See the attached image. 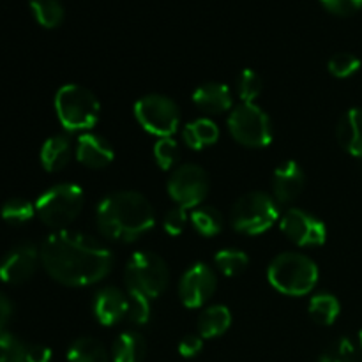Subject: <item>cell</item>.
<instances>
[{
	"label": "cell",
	"instance_id": "11",
	"mask_svg": "<svg viewBox=\"0 0 362 362\" xmlns=\"http://www.w3.org/2000/svg\"><path fill=\"white\" fill-rule=\"evenodd\" d=\"M279 226H281V232L297 246H322L327 239V228H325L324 221L303 209L286 211Z\"/></svg>",
	"mask_w": 362,
	"mask_h": 362
},
{
	"label": "cell",
	"instance_id": "32",
	"mask_svg": "<svg viewBox=\"0 0 362 362\" xmlns=\"http://www.w3.org/2000/svg\"><path fill=\"white\" fill-rule=\"evenodd\" d=\"M127 296H129V315H127V318L136 325L147 324L151 320V299L145 293L133 288H127Z\"/></svg>",
	"mask_w": 362,
	"mask_h": 362
},
{
	"label": "cell",
	"instance_id": "2",
	"mask_svg": "<svg viewBox=\"0 0 362 362\" xmlns=\"http://www.w3.org/2000/svg\"><path fill=\"white\" fill-rule=\"evenodd\" d=\"M95 218L103 235L119 243H133L156 225L154 207L136 191H117L105 197Z\"/></svg>",
	"mask_w": 362,
	"mask_h": 362
},
{
	"label": "cell",
	"instance_id": "15",
	"mask_svg": "<svg viewBox=\"0 0 362 362\" xmlns=\"http://www.w3.org/2000/svg\"><path fill=\"white\" fill-rule=\"evenodd\" d=\"M304 172L296 161H285L276 168L272 177V189H274L276 202H292L303 193L304 189Z\"/></svg>",
	"mask_w": 362,
	"mask_h": 362
},
{
	"label": "cell",
	"instance_id": "27",
	"mask_svg": "<svg viewBox=\"0 0 362 362\" xmlns=\"http://www.w3.org/2000/svg\"><path fill=\"white\" fill-rule=\"evenodd\" d=\"M216 267L223 272L228 278H235V276L243 274L244 271L250 265V257H247L244 251L233 250V247H228V250H221L214 258Z\"/></svg>",
	"mask_w": 362,
	"mask_h": 362
},
{
	"label": "cell",
	"instance_id": "3",
	"mask_svg": "<svg viewBox=\"0 0 362 362\" xmlns=\"http://www.w3.org/2000/svg\"><path fill=\"white\" fill-rule=\"evenodd\" d=\"M269 281L285 296H306L318 281V267L310 257L303 253L278 255L269 265Z\"/></svg>",
	"mask_w": 362,
	"mask_h": 362
},
{
	"label": "cell",
	"instance_id": "35",
	"mask_svg": "<svg viewBox=\"0 0 362 362\" xmlns=\"http://www.w3.org/2000/svg\"><path fill=\"white\" fill-rule=\"evenodd\" d=\"M318 2L336 16H352L362 9V0H318Z\"/></svg>",
	"mask_w": 362,
	"mask_h": 362
},
{
	"label": "cell",
	"instance_id": "7",
	"mask_svg": "<svg viewBox=\"0 0 362 362\" xmlns=\"http://www.w3.org/2000/svg\"><path fill=\"white\" fill-rule=\"evenodd\" d=\"M170 281V272L165 260L151 251H136L126 265L127 288L145 293L156 299L165 292Z\"/></svg>",
	"mask_w": 362,
	"mask_h": 362
},
{
	"label": "cell",
	"instance_id": "38",
	"mask_svg": "<svg viewBox=\"0 0 362 362\" xmlns=\"http://www.w3.org/2000/svg\"><path fill=\"white\" fill-rule=\"evenodd\" d=\"M11 317H13V304L11 300L4 296V292H0V334L6 332L7 324H9Z\"/></svg>",
	"mask_w": 362,
	"mask_h": 362
},
{
	"label": "cell",
	"instance_id": "25",
	"mask_svg": "<svg viewBox=\"0 0 362 362\" xmlns=\"http://www.w3.org/2000/svg\"><path fill=\"white\" fill-rule=\"evenodd\" d=\"M191 223L204 237H214L223 230V216L214 207H197L191 214Z\"/></svg>",
	"mask_w": 362,
	"mask_h": 362
},
{
	"label": "cell",
	"instance_id": "8",
	"mask_svg": "<svg viewBox=\"0 0 362 362\" xmlns=\"http://www.w3.org/2000/svg\"><path fill=\"white\" fill-rule=\"evenodd\" d=\"M228 129L239 144L262 148L272 141V124L267 113L255 103H240L228 117Z\"/></svg>",
	"mask_w": 362,
	"mask_h": 362
},
{
	"label": "cell",
	"instance_id": "21",
	"mask_svg": "<svg viewBox=\"0 0 362 362\" xmlns=\"http://www.w3.org/2000/svg\"><path fill=\"white\" fill-rule=\"evenodd\" d=\"M182 138L187 147L193 148V151H202V148L218 141L219 127L216 126L214 120L202 117V119H197L184 126Z\"/></svg>",
	"mask_w": 362,
	"mask_h": 362
},
{
	"label": "cell",
	"instance_id": "37",
	"mask_svg": "<svg viewBox=\"0 0 362 362\" xmlns=\"http://www.w3.org/2000/svg\"><path fill=\"white\" fill-rule=\"evenodd\" d=\"M202 349H204V338L200 334H187L179 343V354L186 359L197 357L202 352Z\"/></svg>",
	"mask_w": 362,
	"mask_h": 362
},
{
	"label": "cell",
	"instance_id": "36",
	"mask_svg": "<svg viewBox=\"0 0 362 362\" xmlns=\"http://www.w3.org/2000/svg\"><path fill=\"white\" fill-rule=\"evenodd\" d=\"M187 225V214L186 209L182 207H173L165 216V230L170 235H180Z\"/></svg>",
	"mask_w": 362,
	"mask_h": 362
},
{
	"label": "cell",
	"instance_id": "26",
	"mask_svg": "<svg viewBox=\"0 0 362 362\" xmlns=\"http://www.w3.org/2000/svg\"><path fill=\"white\" fill-rule=\"evenodd\" d=\"M35 20L45 28H55L64 20V7L59 0H30Z\"/></svg>",
	"mask_w": 362,
	"mask_h": 362
},
{
	"label": "cell",
	"instance_id": "19",
	"mask_svg": "<svg viewBox=\"0 0 362 362\" xmlns=\"http://www.w3.org/2000/svg\"><path fill=\"white\" fill-rule=\"evenodd\" d=\"M73 156V145L66 134H55L48 138L41 147V165L46 172H59Z\"/></svg>",
	"mask_w": 362,
	"mask_h": 362
},
{
	"label": "cell",
	"instance_id": "29",
	"mask_svg": "<svg viewBox=\"0 0 362 362\" xmlns=\"http://www.w3.org/2000/svg\"><path fill=\"white\" fill-rule=\"evenodd\" d=\"M320 362H362V352L349 338H339L322 354Z\"/></svg>",
	"mask_w": 362,
	"mask_h": 362
},
{
	"label": "cell",
	"instance_id": "13",
	"mask_svg": "<svg viewBox=\"0 0 362 362\" xmlns=\"http://www.w3.org/2000/svg\"><path fill=\"white\" fill-rule=\"evenodd\" d=\"M39 262L41 251L34 244H20L0 260V279L7 285H21L35 274Z\"/></svg>",
	"mask_w": 362,
	"mask_h": 362
},
{
	"label": "cell",
	"instance_id": "34",
	"mask_svg": "<svg viewBox=\"0 0 362 362\" xmlns=\"http://www.w3.org/2000/svg\"><path fill=\"white\" fill-rule=\"evenodd\" d=\"M154 158L163 170H172L179 161V144L172 136L161 138L154 145Z\"/></svg>",
	"mask_w": 362,
	"mask_h": 362
},
{
	"label": "cell",
	"instance_id": "6",
	"mask_svg": "<svg viewBox=\"0 0 362 362\" xmlns=\"http://www.w3.org/2000/svg\"><path fill=\"white\" fill-rule=\"evenodd\" d=\"M278 218V202L264 191H251L240 197L230 212L233 228L246 235H260L267 232Z\"/></svg>",
	"mask_w": 362,
	"mask_h": 362
},
{
	"label": "cell",
	"instance_id": "40",
	"mask_svg": "<svg viewBox=\"0 0 362 362\" xmlns=\"http://www.w3.org/2000/svg\"><path fill=\"white\" fill-rule=\"evenodd\" d=\"M359 343H361V349H362V331L359 332Z\"/></svg>",
	"mask_w": 362,
	"mask_h": 362
},
{
	"label": "cell",
	"instance_id": "12",
	"mask_svg": "<svg viewBox=\"0 0 362 362\" xmlns=\"http://www.w3.org/2000/svg\"><path fill=\"white\" fill-rule=\"evenodd\" d=\"M216 288H218L216 272L202 262L191 265L179 283L180 299L187 308H202L207 304L214 296Z\"/></svg>",
	"mask_w": 362,
	"mask_h": 362
},
{
	"label": "cell",
	"instance_id": "30",
	"mask_svg": "<svg viewBox=\"0 0 362 362\" xmlns=\"http://www.w3.org/2000/svg\"><path fill=\"white\" fill-rule=\"evenodd\" d=\"M35 214V205L23 198H11L2 207V219L11 225H23Z\"/></svg>",
	"mask_w": 362,
	"mask_h": 362
},
{
	"label": "cell",
	"instance_id": "24",
	"mask_svg": "<svg viewBox=\"0 0 362 362\" xmlns=\"http://www.w3.org/2000/svg\"><path fill=\"white\" fill-rule=\"evenodd\" d=\"M308 310H310V317L313 318L317 324L331 325L334 324L336 318L339 317L341 306H339V300L336 299L332 293L322 292L311 297Z\"/></svg>",
	"mask_w": 362,
	"mask_h": 362
},
{
	"label": "cell",
	"instance_id": "9",
	"mask_svg": "<svg viewBox=\"0 0 362 362\" xmlns=\"http://www.w3.org/2000/svg\"><path fill=\"white\" fill-rule=\"evenodd\" d=\"M134 117L148 133L159 138H170L180 124L179 106L161 94L144 95L134 103Z\"/></svg>",
	"mask_w": 362,
	"mask_h": 362
},
{
	"label": "cell",
	"instance_id": "39",
	"mask_svg": "<svg viewBox=\"0 0 362 362\" xmlns=\"http://www.w3.org/2000/svg\"><path fill=\"white\" fill-rule=\"evenodd\" d=\"M52 361V350L45 345H34L32 343L28 350L27 362H49Z\"/></svg>",
	"mask_w": 362,
	"mask_h": 362
},
{
	"label": "cell",
	"instance_id": "5",
	"mask_svg": "<svg viewBox=\"0 0 362 362\" xmlns=\"http://www.w3.org/2000/svg\"><path fill=\"white\" fill-rule=\"evenodd\" d=\"M83 202V189L80 186L57 184L35 202V214L49 228H64L80 216Z\"/></svg>",
	"mask_w": 362,
	"mask_h": 362
},
{
	"label": "cell",
	"instance_id": "18",
	"mask_svg": "<svg viewBox=\"0 0 362 362\" xmlns=\"http://www.w3.org/2000/svg\"><path fill=\"white\" fill-rule=\"evenodd\" d=\"M338 141L349 154L362 158V108H352L338 124Z\"/></svg>",
	"mask_w": 362,
	"mask_h": 362
},
{
	"label": "cell",
	"instance_id": "20",
	"mask_svg": "<svg viewBox=\"0 0 362 362\" xmlns=\"http://www.w3.org/2000/svg\"><path fill=\"white\" fill-rule=\"evenodd\" d=\"M230 325H232L230 310L221 304H216V306L205 308L198 317V334L202 338H218L228 331Z\"/></svg>",
	"mask_w": 362,
	"mask_h": 362
},
{
	"label": "cell",
	"instance_id": "14",
	"mask_svg": "<svg viewBox=\"0 0 362 362\" xmlns=\"http://www.w3.org/2000/svg\"><path fill=\"white\" fill-rule=\"evenodd\" d=\"M94 315L106 327L119 324L129 315V299L117 286H106L95 293Z\"/></svg>",
	"mask_w": 362,
	"mask_h": 362
},
{
	"label": "cell",
	"instance_id": "16",
	"mask_svg": "<svg viewBox=\"0 0 362 362\" xmlns=\"http://www.w3.org/2000/svg\"><path fill=\"white\" fill-rule=\"evenodd\" d=\"M76 158L88 168H105L113 161V147L98 134H81L76 144Z\"/></svg>",
	"mask_w": 362,
	"mask_h": 362
},
{
	"label": "cell",
	"instance_id": "17",
	"mask_svg": "<svg viewBox=\"0 0 362 362\" xmlns=\"http://www.w3.org/2000/svg\"><path fill=\"white\" fill-rule=\"evenodd\" d=\"M193 103L204 112L212 113V115H219L223 112H228L233 105V95L226 85L216 83H205L198 87L193 94Z\"/></svg>",
	"mask_w": 362,
	"mask_h": 362
},
{
	"label": "cell",
	"instance_id": "33",
	"mask_svg": "<svg viewBox=\"0 0 362 362\" xmlns=\"http://www.w3.org/2000/svg\"><path fill=\"white\" fill-rule=\"evenodd\" d=\"M329 73L336 78H349L361 69V59L354 53H336L327 64Z\"/></svg>",
	"mask_w": 362,
	"mask_h": 362
},
{
	"label": "cell",
	"instance_id": "28",
	"mask_svg": "<svg viewBox=\"0 0 362 362\" xmlns=\"http://www.w3.org/2000/svg\"><path fill=\"white\" fill-rule=\"evenodd\" d=\"M32 343L23 341L11 332L0 334V362H27Z\"/></svg>",
	"mask_w": 362,
	"mask_h": 362
},
{
	"label": "cell",
	"instance_id": "4",
	"mask_svg": "<svg viewBox=\"0 0 362 362\" xmlns=\"http://www.w3.org/2000/svg\"><path fill=\"white\" fill-rule=\"evenodd\" d=\"M55 110L60 124L67 131L90 129L99 119L98 98L81 85H64L55 95Z\"/></svg>",
	"mask_w": 362,
	"mask_h": 362
},
{
	"label": "cell",
	"instance_id": "22",
	"mask_svg": "<svg viewBox=\"0 0 362 362\" xmlns=\"http://www.w3.org/2000/svg\"><path fill=\"white\" fill-rule=\"evenodd\" d=\"M147 354L144 336L134 331H126L115 339L112 346L113 362H141Z\"/></svg>",
	"mask_w": 362,
	"mask_h": 362
},
{
	"label": "cell",
	"instance_id": "10",
	"mask_svg": "<svg viewBox=\"0 0 362 362\" xmlns=\"http://www.w3.org/2000/svg\"><path fill=\"white\" fill-rule=\"evenodd\" d=\"M209 189H211V182H209L207 172L193 163L179 166L168 180L170 197L175 202L177 207L182 209L198 207L207 198Z\"/></svg>",
	"mask_w": 362,
	"mask_h": 362
},
{
	"label": "cell",
	"instance_id": "23",
	"mask_svg": "<svg viewBox=\"0 0 362 362\" xmlns=\"http://www.w3.org/2000/svg\"><path fill=\"white\" fill-rule=\"evenodd\" d=\"M67 361L69 362H110L108 350L103 346L101 341L83 336L78 338L67 352Z\"/></svg>",
	"mask_w": 362,
	"mask_h": 362
},
{
	"label": "cell",
	"instance_id": "31",
	"mask_svg": "<svg viewBox=\"0 0 362 362\" xmlns=\"http://www.w3.org/2000/svg\"><path fill=\"white\" fill-rule=\"evenodd\" d=\"M264 81L262 76L253 69H244L237 78V94L243 103H255V99L262 94Z\"/></svg>",
	"mask_w": 362,
	"mask_h": 362
},
{
	"label": "cell",
	"instance_id": "1",
	"mask_svg": "<svg viewBox=\"0 0 362 362\" xmlns=\"http://www.w3.org/2000/svg\"><path fill=\"white\" fill-rule=\"evenodd\" d=\"M39 251L45 271L66 286L94 285L113 267L108 247L87 233L59 230L42 243Z\"/></svg>",
	"mask_w": 362,
	"mask_h": 362
}]
</instances>
